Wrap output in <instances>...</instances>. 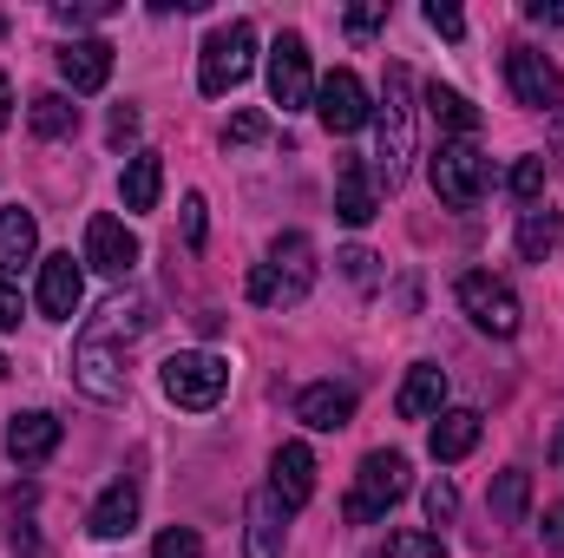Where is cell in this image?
I'll return each mask as SVG.
<instances>
[{
  "label": "cell",
  "instance_id": "obj_38",
  "mask_svg": "<svg viewBox=\"0 0 564 558\" xmlns=\"http://www.w3.org/2000/svg\"><path fill=\"white\" fill-rule=\"evenodd\" d=\"M106 139L119 144V151L139 139V106H119V112H112V126H106Z\"/></svg>",
  "mask_w": 564,
  "mask_h": 558
},
{
  "label": "cell",
  "instance_id": "obj_15",
  "mask_svg": "<svg viewBox=\"0 0 564 558\" xmlns=\"http://www.w3.org/2000/svg\"><path fill=\"white\" fill-rule=\"evenodd\" d=\"M270 493H276L289 513L315 500V453H308L302 440H282L276 447V460H270Z\"/></svg>",
  "mask_w": 564,
  "mask_h": 558
},
{
  "label": "cell",
  "instance_id": "obj_36",
  "mask_svg": "<svg viewBox=\"0 0 564 558\" xmlns=\"http://www.w3.org/2000/svg\"><path fill=\"white\" fill-rule=\"evenodd\" d=\"M375 264H381L375 250H341V270L361 282V289H375V282H381V270H375Z\"/></svg>",
  "mask_w": 564,
  "mask_h": 558
},
{
  "label": "cell",
  "instance_id": "obj_31",
  "mask_svg": "<svg viewBox=\"0 0 564 558\" xmlns=\"http://www.w3.org/2000/svg\"><path fill=\"white\" fill-rule=\"evenodd\" d=\"M151 558H204V539H197L191 526H164L158 546H151Z\"/></svg>",
  "mask_w": 564,
  "mask_h": 558
},
{
  "label": "cell",
  "instance_id": "obj_33",
  "mask_svg": "<svg viewBox=\"0 0 564 558\" xmlns=\"http://www.w3.org/2000/svg\"><path fill=\"white\" fill-rule=\"evenodd\" d=\"M426 26H433L440 40H459V33H466V13L446 7V0H426Z\"/></svg>",
  "mask_w": 564,
  "mask_h": 558
},
{
  "label": "cell",
  "instance_id": "obj_17",
  "mask_svg": "<svg viewBox=\"0 0 564 558\" xmlns=\"http://www.w3.org/2000/svg\"><path fill=\"white\" fill-rule=\"evenodd\" d=\"M282 526H289V506L276 493H250V513H243V558H282Z\"/></svg>",
  "mask_w": 564,
  "mask_h": 558
},
{
  "label": "cell",
  "instance_id": "obj_43",
  "mask_svg": "<svg viewBox=\"0 0 564 558\" xmlns=\"http://www.w3.org/2000/svg\"><path fill=\"white\" fill-rule=\"evenodd\" d=\"M7 126H13V86L0 79V132H7Z\"/></svg>",
  "mask_w": 564,
  "mask_h": 558
},
{
  "label": "cell",
  "instance_id": "obj_24",
  "mask_svg": "<svg viewBox=\"0 0 564 558\" xmlns=\"http://www.w3.org/2000/svg\"><path fill=\"white\" fill-rule=\"evenodd\" d=\"M558 237H564V217L552 204H532V211L519 217V257H525V264H545V257L558 250Z\"/></svg>",
  "mask_w": 564,
  "mask_h": 558
},
{
  "label": "cell",
  "instance_id": "obj_42",
  "mask_svg": "<svg viewBox=\"0 0 564 558\" xmlns=\"http://www.w3.org/2000/svg\"><path fill=\"white\" fill-rule=\"evenodd\" d=\"M545 539H552V546H564V506H552V513H545Z\"/></svg>",
  "mask_w": 564,
  "mask_h": 558
},
{
  "label": "cell",
  "instance_id": "obj_21",
  "mask_svg": "<svg viewBox=\"0 0 564 558\" xmlns=\"http://www.w3.org/2000/svg\"><path fill=\"white\" fill-rule=\"evenodd\" d=\"M440 401H446V368H440V362H414L408 382H401V395H394L401 420H433Z\"/></svg>",
  "mask_w": 564,
  "mask_h": 558
},
{
  "label": "cell",
  "instance_id": "obj_41",
  "mask_svg": "<svg viewBox=\"0 0 564 558\" xmlns=\"http://www.w3.org/2000/svg\"><path fill=\"white\" fill-rule=\"evenodd\" d=\"M0 329H20V296L0 282Z\"/></svg>",
  "mask_w": 564,
  "mask_h": 558
},
{
  "label": "cell",
  "instance_id": "obj_7",
  "mask_svg": "<svg viewBox=\"0 0 564 558\" xmlns=\"http://www.w3.org/2000/svg\"><path fill=\"white\" fill-rule=\"evenodd\" d=\"M315 119L335 132V139H348V132H361L368 119H375V106H368V86L348 73V66H335L322 86H315Z\"/></svg>",
  "mask_w": 564,
  "mask_h": 558
},
{
  "label": "cell",
  "instance_id": "obj_6",
  "mask_svg": "<svg viewBox=\"0 0 564 558\" xmlns=\"http://www.w3.org/2000/svg\"><path fill=\"white\" fill-rule=\"evenodd\" d=\"M164 395L177 401V408H191V415H204V408H217L224 401V388H230V362L224 355H210V348H184V355H171L164 362Z\"/></svg>",
  "mask_w": 564,
  "mask_h": 558
},
{
  "label": "cell",
  "instance_id": "obj_40",
  "mask_svg": "<svg viewBox=\"0 0 564 558\" xmlns=\"http://www.w3.org/2000/svg\"><path fill=\"white\" fill-rule=\"evenodd\" d=\"M525 20H539V26H564V0H525Z\"/></svg>",
  "mask_w": 564,
  "mask_h": 558
},
{
  "label": "cell",
  "instance_id": "obj_25",
  "mask_svg": "<svg viewBox=\"0 0 564 558\" xmlns=\"http://www.w3.org/2000/svg\"><path fill=\"white\" fill-rule=\"evenodd\" d=\"M158 191H164V158L158 151H132V164H126V211H158Z\"/></svg>",
  "mask_w": 564,
  "mask_h": 558
},
{
  "label": "cell",
  "instance_id": "obj_3",
  "mask_svg": "<svg viewBox=\"0 0 564 558\" xmlns=\"http://www.w3.org/2000/svg\"><path fill=\"white\" fill-rule=\"evenodd\" d=\"M426 171H433V191H440L446 211H473V204L492 191V158H486L473 139H446L440 151H433Z\"/></svg>",
  "mask_w": 564,
  "mask_h": 558
},
{
  "label": "cell",
  "instance_id": "obj_19",
  "mask_svg": "<svg viewBox=\"0 0 564 558\" xmlns=\"http://www.w3.org/2000/svg\"><path fill=\"white\" fill-rule=\"evenodd\" d=\"M132 526H139V486H132V480H112V486L93 500L86 533H93V539H126Z\"/></svg>",
  "mask_w": 564,
  "mask_h": 558
},
{
  "label": "cell",
  "instance_id": "obj_12",
  "mask_svg": "<svg viewBox=\"0 0 564 558\" xmlns=\"http://www.w3.org/2000/svg\"><path fill=\"white\" fill-rule=\"evenodd\" d=\"M79 296H86V277H79L73 250H59V257H46V264H40V289H33V302H40V315H46V322H73Z\"/></svg>",
  "mask_w": 564,
  "mask_h": 558
},
{
  "label": "cell",
  "instance_id": "obj_30",
  "mask_svg": "<svg viewBox=\"0 0 564 558\" xmlns=\"http://www.w3.org/2000/svg\"><path fill=\"white\" fill-rule=\"evenodd\" d=\"M381 558H446V546H440L433 533H394V539L381 546Z\"/></svg>",
  "mask_w": 564,
  "mask_h": 558
},
{
  "label": "cell",
  "instance_id": "obj_22",
  "mask_svg": "<svg viewBox=\"0 0 564 558\" xmlns=\"http://www.w3.org/2000/svg\"><path fill=\"white\" fill-rule=\"evenodd\" d=\"M426 447H433V460H466V453L479 447V415H473V408H440Z\"/></svg>",
  "mask_w": 564,
  "mask_h": 558
},
{
  "label": "cell",
  "instance_id": "obj_26",
  "mask_svg": "<svg viewBox=\"0 0 564 558\" xmlns=\"http://www.w3.org/2000/svg\"><path fill=\"white\" fill-rule=\"evenodd\" d=\"M26 119H33V139H73L79 132V106L66 93H40Z\"/></svg>",
  "mask_w": 564,
  "mask_h": 558
},
{
  "label": "cell",
  "instance_id": "obj_34",
  "mask_svg": "<svg viewBox=\"0 0 564 558\" xmlns=\"http://www.w3.org/2000/svg\"><path fill=\"white\" fill-rule=\"evenodd\" d=\"M453 513H459V493H453V480H433V486H426V519H433V526H446Z\"/></svg>",
  "mask_w": 564,
  "mask_h": 558
},
{
  "label": "cell",
  "instance_id": "obj_8",
  "mask_svg": "<svg viewBox=\"0 0 564 558\" xmlns=\"http://www.w3.org/2000/svg\"><path fill=\"white\" fill-rule=\"evenodd\" d=\"M459 309L473 315V329H486V335H519V296L506 289L499 277H486V270H473V277H459Z\"/></svg>",
  "mask_w": 564,
  "mask_h": 558
},
{
  "label": "cell",
  "instance_id": "obj_10",
  "mask_svg": "<svg viewBox=\"0 0 564 558\" xmlns=\"http://www.w3.org/2000/svg\"><path fill=\"white\" fill-rule=\"evenodd\" d=\"M270 99L282 112H302L315 106V73H308V40L302 33H282L270 46Z\"/></svg>",
  "mask_w": 564,
  "mask_h": 558
},
{
  "label": "cell",
  "instance_id": "obj_23",
  "mask_svg": "<svg viewBox=\"0 0 564 558\" xmlns=\"http://www.w3.org/2000/svg\"><path fill=\"white\" fill-rule=\"evenodd\" d=\"M33 250H40V217H33L26 204H7V211H0V270L33 264Z\"/></svg>",
  "mask_w": 564,
  "mask_h": 558
},
{
  "label": "cell",
  "instance_id": "obj_27",
  "mask_svg": "<svg viewBox=\"0 0 564 558\" xmlns=\"http://www.w3.org/2000/svg\"><path fill=\"white\" fill-rule=\"evenodd\" d=\"M525 506H532V473H525V466H506L499 486H492V519H499V526H519Z\"/></svg>",
  "mask_w": 564,
  "mask_h": 558
},
{
  "label": "cell",
  "instance_id": "obj_32",
  "mask_svg": "<svg viewBox=\"0 0 564 558\" xmlns=\"http://www.w3.org/2000/svg\"><path fill=\"white\" fill-rule=\"evenodd\" d=\"M263 139H270V119H263V112H237L230 132H224V144H237V151H243V144H263Z\"/></svg>",
  "mask_w": 564,
  "mask_h": 558
},
{
  "label": "cell",
  "instance_id": "obj_1",
  "mask_svg": "<svg viewBox=\"0 0 564 558\" xmlns=\"http://www.w3.org/2000/svg\"><path fill=\"white\" fill-rule=\"evenodd\" d=\"M408 164H414V73L394 60L388 86H381V106H375V184L401 191Z\"/></svg>",
  "mask_w": 564,
  "mask_h": 558
},
{
  "label": "cell",
  "instance_id": "obj_18",
  "mask_svg": "<svg viewBox=\"0 0 564 558\" xmlns=\"http://www.w3.org/2000/svg\"><path fill=\"white\" fill-rule=\"evenodd\" d=\"M295 420L315 427V433H341V427L355 420V395L335 388V382H308V388L295 395Z\"/></svg>",
  "mask_w": 564,
  "mask_h": 558
},
{
  "label": "cell",
  "instance_id": "obj_29",
  "mask_svg": "<svg viewBox=\"0 0 564 558\" xmlns=\"http://www.w3.org/2000/svg\"><path fill=\"white\" fill-rule=\"evenodd\" d=\"M506 184H512V197H519L525 211H532V204H545V158H519Z\"/></svg>",
  "mask_w": 564,
  "mask_h": 558
},
{
  "label": "cell",
  "instance_id": "obj_14",
  "mask_svg": "<svg viewBox=\"0 0 564 558\" xmlns=\"http://www.w3.org/2000/svg\"><path fill=\"white\" fill-rule=\"evenodd\" d=\"M59 433H66V427L46 415V408H26V415L7 420V460H13V466H40V460L59 453Z\"/></svg>",
  "mask_w": 564,
  "mask_h": 558
},
{
  "label": "cell",
  "instance_id": "obj_4",
  "mask_svg": "<svg viewBox=\"0 0 564 558\" xmlns=\"http://www.w3.org/2000/svg\"><path fill=\"white\" fill-rule=\"evenodd\" d=\"M250 66H257V26H250V20H230V26H217V33L204 40V53H197V86H204L210 99H224V93H237V86L250 79Z\"/></svg>",
  "mask_w": 564,
  "mask_h": 558
},
{
  "label": "cell",
  "instance_id": "obj_9",
  "mask_svg": "<svg viewBox=\"0 0 564 558\" xmlns=\"http://www.w3.org/2000/svg\"><path fill=\"white\" fill-rule=\"evenodd\" d=\"M506 86H512V99L532 106V112H558V99H564L558 66H552L539 46H512V53H506Z\"/></svg>",
  "mask_w": 564,
  "mask_h": 558
},
{
  "label": "cell",
  "instance_id": "obj_39",
  "mask_svg": "<svg viewBox=\"0 0 564 558\" xmlns=\"http://www.w3.org/2000/svg\"><path fill=\"white\" fill-rule=\"evenodd\" d=\"M184 244H204V197H184Z\"/></svg>",
  "mask_w": 564,
  "mask_h": 558
},
{
  "label": "cell",
  "instance_id": "obj_35",
  "mask_svg": "<svg viewBox=\"0 0 564 558\" xmlns=\"http://www.w3.org/2000/svg\"><path fill=\"white\" fill-rule=\"evenodd\" d=\"M106 13H112V0H79V7L66 0V7H53L59 26H86V20H106Z\"/></svg>",
  "mask_w": 564,
  "mask_h": 558
},
{
  "label": "cell",
  "instance_id": "obj_20",
  "mask_svg": "<svg viewBox=\"0 0 564 558\" xmlns=\"http://www.w3.org/2000/svg\"><path fill=\"white\" fill-rule=\"evenodd\" d=\"M59 73H66L73 93H99L112 79V46L106 40H66L59 46Z\"/></svg>",
  "mask_w": 564,
  "mask_h": 558
},
{
  "label": "cell",
  "instance_id": "obj_2",
  "mask_svg": "<svg viewBox=\"0 0 564 558\" xmlns=\"http://www.w3.org/2000/svg\"><path fill=\"white\" fill-rule=\"evenodd\" d=\"M308 289H315V244L302 230H282L270 257L250 270V302L257 309H295Z\"/></svg>",
  "mask_w": 564,
  "mask_h": 558
},
{
  "label": "cell",
  "instance_id": "obj_37",
  "mask_svg": "<svg viewBox=\"0 0 564 558\" xmlns=\"http://www.w3.org/2000/svg\"><path fill=\"white\" fill-rule=\"evenodd\" d=\"M381 26H388V7H381V0H375V7H348V33H355V40H368V33H381Z\"/></svg>",
  "mask_w": 564,
  "mask_h": 558
},
{
  "label": "cell",
  "instance_id": "obj_5",
  "mask_svg": "<svg viewBox=\"0 0 564 558\" xmlns=\"http://www.w3.org/2000/svg\"><path fill=\"white\" fill-rule=\"evenodd\" d=\"M408 453H388V447H375L368 460H361V473H355V493H348V519L355 526H375V519H388V506H401L408 500Z\"/></svg>",
  "mask_w": 564,
  "mask_h": 558
},
{
  "label": "cell",
  "instance_id": "obj_11",
  "mask_svg": "<svg viewBox=\"0 0 564 558\" xmlns=\"http://www.w3.org/2000/svg\"><path fill=\"white\" fill-rule=\"evenodd\" d=\"M73 382H79L93 401H126V362H119V348L99 342V335H79V348H73Z\"/></svg>",
  "mask_w": 564,
  "mask_h": 558
},
{
  "label": "cell",
  "instance_id": "obj_16",
  "mask_svg": "<svg viewBox=\"0 0 564 558\" xmlns=\"http://www.w3.org/2000/svg\"><path fill=\"white\" fill-rule=\"evenodd\" d=\"M86 264L106 270V277H126V270L139 264V237H132L119 217H93V224H86Z\"/></svg>",
  "mask_w": 564,
  "mask_h": 558
},
{
  "label": "cell",
  "instance_id": "obj_44",
  "mask_svg": "<svg viewBox=\"0 0 564 558\" xmlns=\"http://www.w3.org/2000/svg\"><path fill=\"white\" fill-rule=\"evenodd\" d=\"M0 375H7V355H0Z\"/></svg>",
  "mask_w": 564,
  "mask_h": 558
},
{
  "label": "cell",
  "instance_id": "obj_13",
  "mask_svg": "<svg viewBox=\"0 0 564 558\" xmlns=\"http://www.w3.org/2000/svg\"><path fill=\"white\" fill-rule=\"evenodd\" d=\"M375 211H381L375 164H361V158H341V171H335V217L361 230V224H375Z\"/></svg>",
  "mask_w": 564,
  "mask_h": 558
},
{
  "label": "cell",
  "instance_id": "obj_28",
  "mask_svg": "<svg viewBox=\"0 0 564 558\" xmlns=\"http://www.w3.org/2000/svg\"><path fill=\"white\" fill-rule=\"evenodd\" d=\"M426 112H433L446 132H459V139H473V132H479L473 99H466V93H453V86H433V93H426Z\"/></svg>",
  "mask_w": 564,
  "mask_h": 558
}]
</instances>
